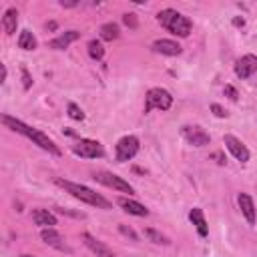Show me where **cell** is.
<instances>
[{
  "mask_svg": "<svg viewBox=\"0 0 257 257\" xmlns=\"http://www.w3.org/2000/svg\"><path fill=\"white\" fill-rule=\"evenodd\" d=\"M2 124L4 126H8L10 131H14V133H18V135H24L26 139H30L34 145H38L42 151H48L50 155H60V149L54 145V141L52 139H48L42 131H38V128H32V126H28L26 122H22V120H18V118H14V116H10V114H2Z\"/></svg>",
  "mask_w": 257,
  "mask_h": 257,
  "instance_id": "1",
  "label": "cell"
},
{
  "mask_svg": "<svg viewBox=\"0 0 257 257\" xmlns=\"http://www.w3.org/2000/svg\"><path fill=\"white\" fill-rule=\"evenodd\" d=\"M56 183L64 191H68L74 199H78V201H82L86 205H92V207H98V209H110V203L104 197H100L98 193H94L92 189H88L84 185H78V183H72V181H64V179H56Z\"/></svg>",
  "mask_w": 257,
  "mask_h": 257,
  "instance_id": "2",
  "label": "cell"
},
{
  "mask_svg": "<svg viewBox=\"0 0 257 257\" xmlns=\"http://www.w3.org/2000/svg\"><path fill=\"white\" fill-rule=\"evenodd\" d=\"M157 20L161 22V26H165L169 32H173V34H177V36H181V38H187V36L191 34V30H193L191 20H189L187 16H183L181 12L173 10V8L161 10V12L157 14Z\"/></svg>",
  "mask_w": 257,
  "mask_h": 257,
  "instance_id": "3",
  "label": "cell"
},
{
  "mask_svg": "<svg viewBox=\"0 0 257 257\" xmlns=\"http://www.w3.org/2000/svg\"><path fill=\"white\" fill-rule=\"evenodd\" d=\"M173 104V96L169 90L161 88V86H155L147 92L145 96V112H151L153 108H159V110H169Z\"/></svg>",
  "mask_w": 257,
  "mask_h": 257,
  "instance_id": "4",
  "label": "cell"
},
{
  "mask_svg": "<svg viewBox=\"0 0 257 257\" xmlns=\"http://www.w3.org/2000/svg\"><path fill=\"white\" fill-rule=\"evenodd\" d=\"M72 153L80 159H100L104 155V149L98 141L92 139H80L72 145Z\"/></svg>",
  "mask_w": 257,
  "mask_h": 257,
  "instance_id": "5",
  "label": "cell"
},
{
  "mask_svg": "<svg viewBox=\"0 0 257 257\" xmlns=\"http://www.w3.org/2000/svg\"><path fill=\"white\" fill-rule=\"evenodd\" d=\"M139 139L135 135H126L122 139H118L116 147H114V155H116V161L118 163H124V161H131L137 153H139Z\"/></svg>",
  "mask_w": 257,
  "mask_h": 257,
  "instance_id": "6",
  "label": "cell"
},
{
  "mask_svg": "<svg viewBox=\"0 0 257 257\" xmlns=\"http://www.w3.org/2000/svg\"><path fill=\"white\" fill-rule=\"evenodd\" d=\"M92 179L96 181V183H100V185H104V187H110V189H114V191H120V193H133V187L122 179V177H118V175H114V173H106V171H96L94 175H92Z\"/></svg>",
  "mask_w": 257,
  "mask_h": 257,
  "instance_id": "7",
  "label": "cell"
},
{
  "mask_svg": "<svg viewBox=\"0 0 257 257\" xmlns=\"http://www.w3.org/2000/svg\"><path fill=\"white\" fill-rule=\"evenodd\" d=\"M181 135H183V139H185L189 145H193V147H205V145H209V141H211V137H209L201 126H191V124H187V126L181 128Z\"/></svg>",
  "mask_w": 257,
  "mask_h": 257,
  "instance_id": "8",
  "label": "cell"
},
{
  "mask_svg": "<svg viewBox=\"0 0 257 257\" xmlns=\"http://www.w3.org/2000/svg\"><path fill=\"white\" fill-rule=\"evenodd\" d=\"M223 143H225V147L229 149V153L237 159V161H241V163H247L249 161V149L237 139V137H233V135H225L223 137Z\"/></svg>",
  "mask_w": 257,
  "mask_h": 257,
  "instance_id": "9",
  "label": "cell"
},
{
  "mask_svg": "<svg viewBox=\"0 0 257 257\" xmlns=\"http://www.w3.org/2000/svg\"><path fill=\"white\" fill-rule=\"evenodd\" d=\"M255 72H257V56H255V54H245V56H241V58L235 62V74H237L241 80L249 78V76L255 74Z\"/></svg>",
  "mask_w": 257,
  "mask_h": 257,
  "instance_id": "10",
  "label": "cell"
},
{
  "mask_svg": "<svg viewBox=\"0 0 257 257\" xmlns=\"http://www.w3.org/2000/svg\"><path fill=\"white\" fill-rule=\"evenodd\" d=\"M80 239H82V243H84L96 257H114V251H112L110 247H106L102 241H98L96 237H92L90 233H82Z\"/></svg>",
  "mask_w": 257,
  "mask_h": 257,
  "instance_id": "11",
  "label": "cell"
},
{
  "mask_svg": "<svg viewBox=\"0 0 257 257\" xmlns=\"http://www.w3.org/2000/svg\"><path fill=\"white\" fill-rule=\"evenodd\" d=\"M40 237H42V241H44L46 245H50V247H54V249H58V251H64V253H72V249L64 243L62 235H60L58 231H54L52 227H50V229H42V231H40Z\"/></svg>",
  "mask_w": 257,
  "mask_h": 257,
  "instance_id": "12",
  "label": "cell"
},
{
  "mask_svg": "<svg viewBox=\"0 0 257 257\" xmlns=\"http://www.w3.org/2000/svg\"><path fill=\"white\" fill-rule=\"evenodd\" d=\"M151 48H153V52H157V54H165V56H179L181 50H183L179 42H175V40H167V38L155 40Z\"/></svg>",
  "mask_w": 257,
  "mask_h": 257,
  "instance_id": "13",
  "label": "cell"
},
{
  "mask_svg": "<svg viewBox=\"0 0 257 257\" xmlns=\"http://www.w3.org/2000/svg\"><path fill=\"white\" fill-rule=\"evenodd\" d=\"M78 38H80V32H78V30H66V32L58 34L56 38H52V40L48 42V46L54 48V50H64V48H68L72 42H76Z\"/></svg>",
  "mask_w": 257,
  "mask_h": 257,
  "instance_id": "14",
  "label": "cell"
},
{
  "mask_svg": "<svg viewBox=\"0 0 257 257\" xmlns=\"http://www.w3.org/2000/svg\"><path fill=\"white\" fill-rule=\"evenodd\" d=\"M237 203H239V209H241L243 217L247 219V223H249V225H255L257 215H255V205H253V199H251L247 193H239V195H237Z\"/></svg>",
  "mask_w": 257,
  "mask_h": 257,
  "instance_id": "15",
  "label": "cell"
},
{
  "mask_svg": "<svg viewBox=\"0 0 257 257\" xmlns=\"http://www.w3.org/2000/svg\"><path fill=\"white\" fill-rule=\"evenodd\" d=\"M118 205H120L122 211L128 213V215H135V217H147V215H149V209H147L145 205H141L139 201L126 199V197H120V199H118Z\"/></svg>",
  "mask_w": 257,
  "mask_h": 257,
  "instance_id": "16",
  "label": "cell"
},
{
  "mask_svg": "<svg viewBox=\"0 0 257 257\" xmlns=\"http://www.w3.org/2000/svg\"><path fill=\"white\" fill-rule=\"evenodd\" d=\"M32 221L42 229H50V227L56 225V215L50 213L48 209H34L32 211Z\"/></svg>",
  "mask_w": 257,
  "mask_h": 257,
  "instance_id": "17",
  "label": "cell"
},
{
  "mask_svg": "<svg viewBox=\"0 0 257 257\" xmlns=\"http://www.w3.org/2000/svg\"><path fill=\"white\" fill-rule=\"evenodd\" d=\"M189 219H191V223L195 225V229H197V233H199L201 237H207V235H209V227H207V221H205V213H203L199 207L191 209Z\"/></svg>",
  "mask_w": 257,
  "mask_h": 257,
  "instance_id": "18",
  "label": "cell"
},
{
  "mask_svg": "<svg viewBox=\"0 0 257 257\" xmlns=\"http://www.w3.org/2000/svg\"><path fill=\"white\" fill-rule=\"evenodd\" d=\"M16 26H18V12H16V8H8L2 16V28L10 36L16 32Z\"/></svg>",
  "mask_w": 257,
  "mask_h": 257,
  "instance_id": "19",
  "label": "cell"
},
{
  "mask_svg": "<svg viewBox=\"0 0 257 257\" xmlns=\"http://www.w3.org/2000/svg\"><path fill=\"white\" fill-rule=\"evenodd\" d=\"M118 36H120L118 24H114V22H106V24L100 26V38H102V40L112 42V40H116Z\"/></svg>",
  "mask_w": 257,
  "mask_h": 257,
  "instance_id": "20",
  "label": "cell"
},
{
  "mask_svg": "<svg viewBox=\"0 0 257 257\" xmlns=\"http://www.w3.org/2000/svg\"><path fill=\"white\" fill-rule=\"evenodd\" d=\"M36 38H34V34L30 32V30H22L20 32V36H18V46L22 48V50H34L36 48Z\"/></svg>",
  "mask_w": 257,
  "mask_h": 257,
  "instance_id": "21",
  "label": "cell"
},
{
  "mask_svg": "<svg viewBox=\"0 0 257 257\" xmlns=\"http://www.w3.org/2000/svg\"><path fill=\"white\" fill-rule=\"evenodd\" d=\"M88 56L92 60H100L104 56V48H102V44L98 40H90L88 42Z\"/></svg>",
  "mask_w": 257,
  "mask_h": 257,
  "instance_id": "22",
  "label": "cell"
},
{
  "mask_svg": "<svg viewBox=\"0 0 257 257\" xmlns=\"http://www.w3.org/2000/svg\"><path fill=\"white\" fill-rule=\"evenodd\" d=\"M145 237H147L149 241L157 243V245H169V239H167L165 235H161L159 231H155V229H145Z\"/></svg>",
  "mask_w": 257,
  "mask_h": 257,
  "instance_id": "23",
  "label": "cell"
},
{
  "mask_svg": "<svg viewBox=\"0 0 257 257\" xmlns=\"http://www.w3.org/2000/svg\"><path fill=\"white\" fill-rule=\"evenodd\" d=\"M68 116L74 118V120H82V118H84V112H82V108H80L78 104L70 102V104H68Z\"/></svg>",
  "mask_w": 257,
  "mask_h": 257,
  "instance_id": "24",
  "label": "cell"
},
{
  "mask_svg": "<svg viewBox=\"0 0 257 257\" xmlns=\"http://www.w3.org/2000/svg\"><path fill=\"white\" fill-rule=\"evenodd\" d=\"M20 72H22V86H24V90H28V88L32 86V78H30V74H28V70H26L24 66H22Z\"/></svg>",
  "mask_w": 257,
  "mask_h": 257,
  "instance_id": "25",
  "label": "cell"
},
{
  "mask_svg": "<svg viewBox=\"0 0 257 257\" xmlns=\"http://www.w3.org/2000/svg\"><path fill=\"white\" fill-rule=\"evenodd\" d=\"M231 100H237L239 98V92H237V88L235 86H231V84H225V90H223Z\"/></svg>",
  "mask_w": 257,
  "mask_h": 257,
  "instance_id": "26",
  "label": "cell"
},
{
  "mask_svg": "<svg viewBox=\"0 0 257 257\" xmlns=\"http://www.w3.org/2000/svg\"><path fill=\"white\" fill-rule=\"evenodd\" d=\"M211 110H213V114H215V116H219V118H223V116H227V112H225V108H223L221 104H217V102H213V104H211Z\"/></svg>",
  "mask_w": 257,
  "mask_h": 257,
  "instance_id": "27",
  "label": "cell"
},
{
  "mask_svg": "<svg viewBox=\"0 0 257 257\" xmlns=\"http://www.w3.org/2000/svg\"><path fill=\"white\" fill-rule=\"evenodd\" d=\"M118 229H120L122 235H126V237H131L133 241H137V233H135L131 227H126V225H118Z\"/></svg>",
  "mask_w": 257,
  "mask_h": 257,
  "instance_id": "28",
  "label": "cell"
},
{
  "mask_svg": "<svg viewBox=\"0 0 257 257\" xmlns=\"http://www.w3.org/2000/svg\"><path fill=\"white\" fill-rule=\"evenodd\" d=\"M122 22H124L126 26H131V28H137V18H135V14H124V16H122Z\"/></svg>",
  "mask_w": 257,
  "mask_h": 257,
  "instance_id": "29",
  "label": "cell"
},
{
  "mask_svg": "<svg viewBox=\"0 0 257 257\" xmlns=\"http://www.w3.org/2000/svg\"><path fill=\"white\" fill-rule=\"evenodd\" d=\"M213 159H217V163H219V165H223V163H225V157H223L221 153H213Z\"/></svg>",
  "mask_w": 257,
  "mask_h": 257,
  "instance_id": "30",
  "label": "cell"
},
{
  "mask_svg": "<svg viewBox=\"0 0 257 257\" xmlns=\"http://www.w3.org/2000/svg\"><path fill=\"white\" fill-rule=\"evenodd\" d=\"M233 26H245V20L237 16V18H233Z\"/></svg>",
  "mask_w": 257,
  "mask_h": 257,
  "instance_id": "31",
  "label": "cell"
},
{
  "mask_svg": "<svg viewBox=\"0 0 257 257\" xmlns=\"http://www.w3.org/2000/svg\"><path fill=\"white\" fill-rule=\"evenodd\" d=\"M6 76H8V70H6V66H4V64H2V82H4V80H6Z\"/></svg>",
  "mask_w": 257,
  "mask_h": 257,
  "instance_id": "32",
  "label": "cell"
},
{
  "mask_svg": "<svg viewBox=\"0 0 257 257\" xmlns=\"http://www.w3.org/2000/svg\"><path fill=\"white\" fill-rule=\"evenodd\" d=\"M48 28L50 30H56V22H48Z\"/></svg>",
  "mask_w": 257,
  "mask_h": 257,
  "instance_id": "33",
  "label": "cell"
},
{
  "mask_svg": "<svg viewBox=\"0 0 257 257\" xmlns=\"http://www.w3.org/2000/svg\"><path fill=\"white\" fill-rule=\"evenodd\" d=\"M20 257H34V255H26V253H24V255H20Z\"/></svg>",
  "mask_w": 257,
  "mask_h": 257,
  "instance_id": "34",
  "label": "cell"
}]
</instances>
